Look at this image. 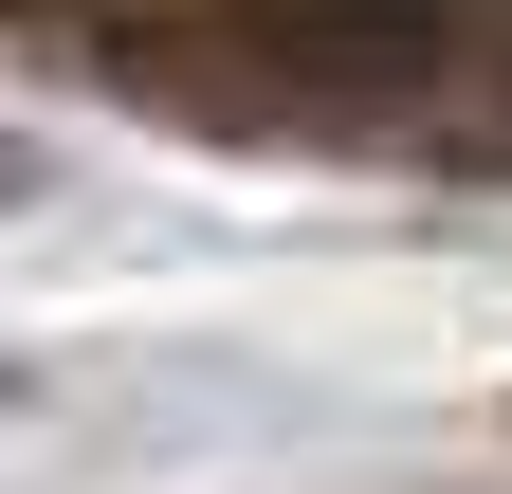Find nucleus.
<instances>
[{"instance_id": "1", "label": "nucleus", "mask_w": 512, "mask_h": 494, "mask_svg": "<svg viewBox=\"0 0 512 494\" xmlns=\"http://www.w3.org/2000/svg\"><path fill=\"white\" fill-rule=\"evenodd\" d=\"M220 37H238L256 92L330 110V129H403V110H439V92L494 74V19H476V0H238Z\"/></svg>"}]
</instances>
